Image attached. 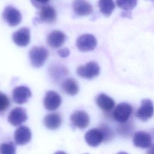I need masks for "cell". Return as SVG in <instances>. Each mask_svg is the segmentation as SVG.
I'll return each mask as SVG.
<instances>
[{"mask_svg": "<svg viewBox=\"0 0 154 154\" xmlns=\"http://www.w3.org/2000/svg\"><path fill=\"white\" fill-rule=\"evenodd\" d=\"M116 4L120 8L129 11L136 7L137 0H116Z\"/></svg>", "mask_w": 154, "mask_h": 154, "instance_id": "25", "label": "cell"}, {"mask_svg": "<svg viewBox=\"0 0 154 154\" xmlns=\"http://www.w3.org/2000/svg\"><path fill=\"white\" fill-rule=\"evenodd\" d=\"M54 154H66V153L63 151H58V152H55Z\"/></svg>", "mask_w": 154, "mask_h": 154, "instance_id": "32", "label": "cell"}, {"mask_svg": "<svg viewBox=\"0 0 154 154\" xmlns=\"http://www.w3.org/2000/svg\"><path fill=\"white\" fill-rule=\"evenodd\" d=\"M0 154H16V147L14 143L11 141L1 143Z\"/></svg>", "mask_w": 154, "mask_h": 154, "instance_id": "26", "label": "cell"}, {"mask_svg": "<svg viewBox=\"0 0 154 154\" xmlns=\"http://www.w3.org/2000/svg\"><path fill=\"white\" fill-rule=\"evenodd\" d=\"M151 135L144 131H138L133 135L134 145L137 147L146 149L152 145Z\"/></svg>", "mask_w": 154, "mask_h": 154, "instance_id": "11", "label": "cell"}, {"mask_svg": "<svg viewBox=\"0 0 154 154\" xmlns=\"http://www.w3.org/2000/svg\"><path fill=\"white\" fill-rule=\"evenodd\" d=\"M31 96V92L29 88L26 86H18L13 90V100L17 104H23L26 102Z\"/></svg>", "mask_w": 154, "mask_h": 154, "instance_id": "12", "label": "cell"}, {"mask_svg": "<svg viewBox=\"0 0 154 154\" xmlns=\"http://www.w3.org/2000/svg\"><path fill=\"white\" fill-rule=\"evenodd\" d=\"M49 1L50 0H31V2L35 7L41 8L47 5Z\"/></svg>", "mask_w": 154, "mask_h": 154, "instance_id": "28", "label": "cell"}, {"mask_svg": "<svg viewBox=\"0 0 154 154\" xmlns=\"http://www.w3.org/2000/svg\"><path fill=\"white\" fill-rule=\"evenodd\" d=\"M50 75L53 79L58 81L63 77L67 75L68 73L67 69L60 64H52L49 68Z\"/></svg>", "mask_w": 154, "mask_h": 154, "instance_id": "21", "label": "cell"}, {"mask_svg": "<svg viewBox=\"0 0 154 154\" xmlns=\"http://www.w3.org/2000/svg\"><path fill=\"white\" fill-rule=\"evenodd\" d=\"M76 73L80 77L92 79L99 75L100 67L96 62L91 61L84 66H79L76 70Z\"/></svg>", "mask_w": 154, "mask_h": 154, "instance_id": "3", "label": "cell"}, {"mask_svg": "<svg viewBox=\"0 0 154 154\" xmlns=\"http://www.w3.org/2000/svg\"><path fill=\"white\" fill-rule=\"evenodd\" d=\"M4 20L11 26L19 25L22 20V15L20 11L11 5L7 6L2 12Z\"/></svg>", "mask_w": 154, "mask_h": 154, "instance_id": "5", "label": "cell"}, {"mask_svg": "<svg viewBox=\"0 0 154 154\" xmlns=\"http://www.w3.org/2000/svg\"><path fill=\"white\" fill-rule=\"evenodd\" d=\"M62 90L70 96L76 95L79 91V87L76 81L73 78H67L61 84Z\"/></svg>", "mask_w": 154, "mask_h": 154, "instance_id": "20", "label": "cell"}, {"mask_svg": "<svg viewBox=\"0 0 154 154\" xmlns=\"http://www.w3.org/2000/svg\"><path fill=\"white\" fill-rule=\"evenodd\" d=\"M12 38L14 43L21 47L26 46L30 41V31L28 28L23 27L13 34Z\"/></svg>", "mask_w": 154, "mask_h": 154, "instance_id": "14", "label": "cell"}, {"mask_svg": "<svg viewBox=\"0 0 154 154\" xmlns=\"http://www.w3.org/2000/svg\"><path fill=\"white\" fill-rule=\"evenodd\" d=\"M146 154H154V144H152L147 150Z\"/></svg>", "mask_w": 154, "mask_h": 154, "instance_id": "30", "label": "cell"}, {"mask_svg": "<svg viewBox=\"0 0 154 154\" xmlns=\"http://www.w3.org/2000/svg\"><path fill=\"white\" fill-rule=\"evenodd\" d=\"M61 103V98L59 94L54 91H48L43 99L45 108L49 111L56 110Z\"/></svg>", "mask_w": 154, "mask_h": 154, "instance_id": "9", "label": "cell"}, {"mask_svg": "<svg viewBox=\"0 0 154 154\" xmlns=\"http://www.w3.org/2000/svg\"><path fill=\"white\" fill-rule=\"evenodd\" d=\"M14 138L17 145H25L31 139V132L30 129L25 126H21L14 131Z\"/></svg>", "mask_w": 154, "mask_h": 154, "instance_id": "15", "label": "cell"}, {"mask_svg": "<svg viewBox=\"0 0 154 154\" xmlns=\"http://www.w3.org/2000/svg\"><path fill=\"white\" fill-rule=\"evenodd\" d=\"M49 56L48 49L43 46H34L29 52L31 64L34 67L42 66Z\"/></svg>", "mask_w": 154, "mask_h": 154, "instance_id": "1", "label": "cell"}, {"mask_svg": "<svg viewBox=\"0 0 154 154\" xmlns=\"http://www.w3.org/2000/svg\"><path fill=\"white\" fill-rule=\"evenodd\" d=\"M57 54L61 58H66V57H67L69 55L70 51L67 48H62V49H59L57 51Z\"/></svg>", "mask_w": 154, "mask_h": 154, "instance_id": "29", "label": "cell"}, {"mask_svg": "<svg viewBox=\"0 0 154 154\" xmlns=\"http://www.w3.org/2000/svg\"><path fill=\"white\" fill-rule=\"evenodd\" d=\"M154 114V106L152 101L149 99L141 100V106L137 109L135 116L142 121H147Z\"/></svg>", "mask_w": 154, "mask_h": 154, "instance_id": "6", "label": "cell"}, {"mask_svg": "<svg viewBox=\"0 0 154 154\" xmlns=\"http://www.w3.org/2000/svg\"><path fill=\"white\" fill-rule=\"evenodd\" d=\"M132 107L128 103H119L112 112V117L119 123L127 122L132 113Z\"/></svg>", "mask_w": 154, "mask_h": 154, "instance_id": "2", "label": "cell"}, {"mask_svg": "<svg viewBox=\"0 0 154 154\" xmlns=\"http://www.w3.org/2000/svg\"><path fill=\"white\" fill-rule=\"evenodd\" d=\"M134 128L133 122L128 120L125 123H120L117 128V131L120 135L123 137H129L132 135Z\"/></svg>", "mask_w": 154, "mask_h": 154, "instance_id": "22", "label": "cell"}, {"mask_svg": "<svg viewBox=\"0 0 154 154\" xmlns=\"http://www.w3.org/2000/svg\"><path fill=\"white\" fill-rule=\"evenodd\" d=\"M57 13L54 7L50 5H46L40 8L38 17L34 18V23H51L56 20Z\"/></svg>", "mask_w": 154, "mask_h": 154, "instance_id": "7", "label": "cell"}, {"mask_svg": "<svg viewBox=\"0 0 154 154\" xmlns=\"http://www.w3.org/2000/svg\"><path fill=\"white\" fill-rule=\"evenodd\" d=\"M70 120L74 127L83 129L88 126L90 123V117L85 111L78 110L72 114Z\"/></svg>", "mask_w": 154, "mask_h": 154, "instance_id": "8", "label": "cell"}, {"mask_svg": "<svg viewBox=\"0 0 154 154\" xmlns=\"http://www.w3.org/2000/svg\"><path fill=\"white\" fill-rule=\"evenodd\" d=\"M153 137H154V132H153Z\"/></svg>", "mask_w": 154, "mask_h": 154, "instance_id": "35", "label": "cell"}, {"mask_svg": "<svg viewBox=\"0 0 154 154\" xmlns=\"http://www.w3.org/2000/svg\"><path fill=\"white\" fill-rule=\"evenodd\" d=\"M121 16L122 17H130L131 16V14L129 13L128 11H126L125 12H123L122 14H121Z\"/></svg>", "mask_w": 154, "mask_h": 154, "instance_id": "31", "label": "cell"}, {"mask_svg": "<svg viewBox=\"0 0 154 154\" xmlns=\"http://www.w3.org/2000/svg\"><path fill=\"white\" fill-rule=\"evenodd\" d=\"M72 8L74 13L79 16L90 15L93 12L92 5L86 0H75L73 2Z\"/></svg>", "mask_w": 154, "mask_h": 154, "instance_id": "13", "label": "cell"}, {"mask_svg": "<svg viewBox=\"0 0 154 154\" xmlns=\"http://www.w3.org/2000/svg\"><path fill=\"white\" fill-rule=\"evenodd\" d=\"M97 105L104 112L109 113L115 106L114 100L105 93H100L96 98Z\"/></svg>", "mask_w": 154, "mask_h": 154, "instance_id": "18", "label": "cell"}, {"mask_svg": "<svg viewBox=\"0 0 154 154\" xmlns=\"http://www.w3.org/2000/svg\"><path fill=\"white\" fill-rule=\"evenodd\" d=\"M76 45L80 51H91L96 47L97 40L92 34H84L78 37L76 40Z\"/></svg>", "mask_w": 154, "mask_h": 154, "instance_id": "4", "label": "cell"}, {"mask_svg": "<svg viewBox=\"0 0 154 154\" xmlns=\"http://www.w3.org/2000/svg\"><path fill=\"white\" fill-rule=\"evenodd\" d=\"M149 1H152V2H154V0H149Z\"/></svg>", "mask_w": 154, "mask_h": 154, "instance_id": "34", "label": "cell"}, {"mask_svg": "<svg viewBox=\"0 0 154 154\" xmlns=\"http://www.w3.org/2000/svg\"><path fill=\"white\" fill-rule=\"evenodd\" d=\"M87 143L91 147H96L103 141V135L99 128H93L88 131L85 135Z\"/></svg>", "mask_w": 154, "mask_h": 154, "instance_id": "16", "label": "cell"}, {"mask_svg": "<svg viewBox=\"0 0 154 154\" xmlns=\"http://www.w3.org/2000/svg\"><path fill=\"white\" fill-rule=\"evenodd\" d=\"M66 36L61 31L54 30L49 34L47 37L48 45L52 48H58L65 42Z\"/></svg>", "mask_w": 154, "mask_h": 154, "instance_id": "17", "label": "cell"}, {"mask_svg": "<svg viewBox=\"0 0 154 154\" xmlns=\"http://www.w3.org/2000/svg\"><path fill=\"white\" fill-rule=\"evenodd\" d=\"M98 5L100 12L106 17L109 16L115 8L113 0H99Z\"/></svg>", "mask_w": 154, "mask_h": 154, "instance_id": "23", "label": "cell"}, {"mask_svg": "<svg viewBox=\"0 0 154 154\" xmlns=\"http://www.w3.org/2000/svg\"><path fill=\"white\" fill-rule=\"evenodd\" d=\"M10 106V100L7 95L0 91V113L4 112Z\"/></svg>", "mask_w": 154, "mask_h": 154, "instance_id": "27", "label": "cell"}, {"mask_svg": "<svg viewBox=\"0 0 154 154\" xmlns=\"http://www.w3.org/2000/svg\"><path fill=\"white\" fill-rule=\"evenodd\" d=\"M117 154H128V153L126 152H119Z\"/></svg>", "mask_w": 154, "mask_h": 154, "instance_id": "33", "label": "cell"}, {"mask_svg": "<svg viewBox=\"0 0 154 154\" xmlns=\"http://www.w3.org/2000/svg\"><path fill=\"white\" fill-rule=\"evenodd\" d=\"M84 154H88V153H84Z\"/></svg>", "mask_w": 154, "mask_h": 154, "instance_id": "36", "label": "cell"}, {"mask_svg": "<svg viewBox=\"0 0 154 154\" xmlns=\"http://www.w3.org/2000/svg\"><path fill=\"white\" fill-rule=\"evenodd\" d=\"M99 128L103 135L104 142L109 141L114 138V132L109 126L106 124H102L99 126Z\"/></svg>", "mask_w": 154, "mask_h": 154, "instance_id": "24", "label": "cell"}, {"mask_svg": "<svg viewBox=\"0 0 154 154\" xmlns=\"http://www.w3.org/2000/svg\"><path fill=\"white\" fill-rule=\"evenodd\" d=\"M28 119L26 110L22 107L13 109L8 114V121L13 126H19L24 123Z\"/></svg>", "mask_w": 154, "mask_h": 154, "instance_id": "10", "label": "cell"}, {"mask_svg": "<svg viewBox=\"0 0 154 154\" xmlns=\"http://www.w3.org/2000/svg\"><path fill=\"white\" fill-rule=\"evenodd\" d=\"M62 119L58 113H51L46 115L44 118L45 126L51 130L58 129L61 125Z\"/></svg>", "mask_w": 154, "mask_h": 154, "instance_id": "19", "label": "cell"}]
</instances>
